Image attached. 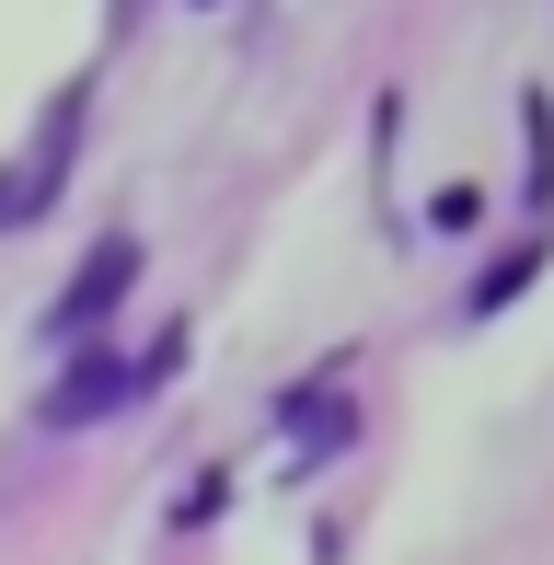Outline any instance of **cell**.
Instances as JSON below:
<instances>
[{
    "instance_id": "1",
    "label": "cell",
    "mask_w": 554,
    "mask_h": 565,
    "mask_svg": "<svg viewBox=\"0 0 554 565\" xmlns=\"http://www.w3.org/2000/svg\"><path fill=\"white\" fill-rule=\"evenodd\" d=\"M116 277H128V243H105V254H93V277H82V300H70V312L93 323V312H105V300H116Z\"/></svg>"
}]
</instances>
